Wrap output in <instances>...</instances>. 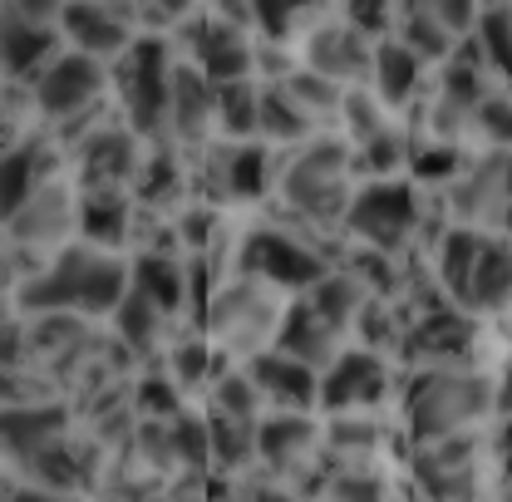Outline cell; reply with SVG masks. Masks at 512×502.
<instances>
[{"instance_id":"6","label":"cell","mask_w":512,"mask_h":502,"mask_svg":"<svg viewBox=\"0 0 512 502\" xmlns=\"http://www.w3.org/2000/svg\"><path fill=\"white\" fill-rule=\"evenodd\" d=\"M30 94H35V109H40L45 128L69 148L104 109H114V64L64 45L50 60V69L30 84Z\"/></svg>"},{"instance_id":"33","label":"cell","mask_w":512,"mask_h":502,"mask_svg":"<svg viewBox=\"0 0 512 502\" xmlns=\"http://www.w3.org/2000/svg\"><path fill=\"white\" fill-rule=\"evenodd\" d=\"M473 148H512V84H498L473 114Z\"/></svg>"},{"instance_id":"10","label":"cell","mask_w":512,"mask_h":502,"mask_svg":"<svg viewBox=\"0 0 512 502\" xmlns=\"http://www.w3.org/2000/svg\"><path fill=\"white\" fill-rule=\"evenodd\" d=\"M281 153L286 148H271L266 138H212L192 158V188L227 212L256 207L276 192Z\"/></svg>"},{"instance_id":"20","label":"cell","mask_w":512,"mask_h":502,"mask_svg":"<svg viewBox=\"0 0 512 502\" xmlns=\"http://www.w3.org/2000/svg\"><path fill=\"white\" fill-rule=\"evenodd\" d=\"M252 375L256 394L266 409H286V414H320V370H311L306 360L286 355V350H261L252 360H242Z\"/></svg>"},{"instance_id":"8","label":"cell","mask_w":512,"mask_h":502,"mask_svg":"<svg viewBox=\"0 0 512 502\" xmlns=\"http://www.w3.org/2000/svg\"><path fill=\"white\" fill-rule=\"evenodd\" d=\"M424 232H429V212H424V188L414 178H365L340 222L345 242L389 251V256L424 247Z\"/></svg>"},{"instance_id":"1","label":"cell","mask_w":512,"mask_h":502,"mask_svg":"<svg viewBox=\"0 0 512 502\" xmlns=\"http://www.w3.org/2000/svg\"><path fill=\"white\" fill-rule=\"evenodd\" d=\"M133 286L128 251H109L94 242H69L55 251L30 281L10 291L15 315H84V320H109Z\"/></svg>"},{"instance_id":"11","label":"cell","mask_w":512,"mask_h":502,"mask_svg":"<svg viewBox=\"0 0 512 502\" xmlns=\"http://www.w3.org/2000/svg\"><path fill=\"white\" fill-rule=\"evenodd\" d=\"M448 222L512 237V148H473L468 168L444 188Z\"/></svg>"},{"instance_id":"36","label":"cell","mask_w":512,"mask_h":502,"mask_svg":"<svg viewBox=\"0 0 512 502\" xmlns=\"http://www.w3.org/2000/svg\"><path fill=\"white\" fill-rule=\"evenodd\" d=\"M69 0H5V15L30 20V25H60Z\"/></svg>"},{"instance_id":"12","label":"cell","mask_w":512,"mask_h":502,"mask_svg":"<svg viewBox=\"0 0 512 502\" xmlns=\"http://www.w3.org/2000/svg\"><path fill=\"white\" fill-rule=\"evenodd\" d=\"M148 148H153V143L128 124L119 109H104L64 153H69V173H74L79 188H128L133 192Z\"/></svg>"},{"instance_id":"25","label":"cell","mask_w":512,"mask_h":502,"mask_svg":"<svg viewBox=\"0 0 512 502\" xmlns=\"http://www.w3.org/2000/svg\"><path fill=\"white\" fill-rule=\"evenodd\" d=\"M173 325H178L173 315L163 311L158 301H148L143 291H133V286H128L124 301H119V311L109 315L114 340L124 345L138 365H153V355H168V345L178 340V335H173Z\"/></svg>"},{"instance_id":"31","label":"cell","mask_w":512,"mask_h":502,"mask_svg":"<svg viewBox=\"0 0 512 502\" xmlns=\"http://www.w3.org/2000/svg\"><path fill=\"white\" fill-rule=\"evenodd\" d=\"M473 40L483 45V60L498 84H512V0H483Z\"/></svg>"},{"instance_id":"28","label":"cell","mask_w":512,"mask_h":502,"mask_svg":"<svg viewBox=\"0 0 512 502\" xmlns=\"http://www.w3.org/2000/svg\"><path fill=\"white\" fill-rule=\"evenodd\" d=\"M316 133H325V128L296 104V94L281 79H261V138L271 148H301Z\"/></svg>"},{"instance_id":"13","label":"cell","mask_w":512,"mask_h":502,"mask_svg":"<svg viewBox=\"0 0 512 502\" xmlns=\"http://www.w3.org/2000/svg\"><path fill=\"white\" fill-rule=\"evenodd\" d=\"M488 463H493V453H488V434H483V429L424 443V448H414V458H409L424 502H483Z\"/></svg>"},{"instance_id":"3","label":"cell","mask_w":512,"mask_h":502,"mask_svg":"<svg viewBox=\"0 0 512 502\" xmlns=\"http://www.w3.org/2000/svg\"><path fill=\"white\" fill-rule=\"evenodd\" d=\"M434 281L458 311L493 320L512 311V237H488L473 227H448L429 251Z\"/></svg>"},{"instance_id":"21","label":"cell","mask_w":512,"mask_h":502,"mask_svg":"<svg viewBox=\"0 0 512 502\" xmlns=\"http://www.w3.org/2000/svg\"><path fill=\"white\" fill-rule=\"evenodd\" d=\"M183 55V50H178ZM217 138V84L192 60H178L173 74V114H168V143L197 153Z\"/></svg>"},{"instance_id":"27","label":"cell","mask_w":512,"mask_h":502,"mask_svg":"<svg viewBox=\"0 0 512 502\" xmlns=\"http://www.w3.org/2000/svg\"><path fill=\"white\" fill-rule=\"evenodd\" d=\"M60 50H64L60 25H30V20L5 15V25H0V55H5V79L10 84H35Z\"/></svg>"},{"instance_id":"5","label":"cell","mask_w":512,"mask_h":502,"mask_svg":"<svg viewBox=\"0 0 512 502\" xmlns=\"http://www.w3.org/2000/svg\"><path fill=\"white\" fill-rule=\"evenodd\" d=\"M291 301H296V296H286V291H276V286H266V281L237 271V276H227L222 286H212L207 311H202V330H207V340H212L222 355H232V360L242 365V360H252V355L276 345Z\"/></svg>"},{"instance_id":"4","label":"cell","mask_w":512,"mask_h":502,"mask_svg":"<svg viewBox=\"0 0 512 502\" xmlns=\"http://www.w3.org/2000/svg\"><path fill=\"white\" fill-rule=\"evenodd\" d=\"M493 419V375L478 365H429L404 384V434L414 448L483 429Z\"/></svg>"},{"instance_id":"29","label":"cell","mask_w":512,"mask_h":502,"mask_svg":"<svg viewBox=\"0 0 512 502\" xmlns=\"http://www.w3.org/2000/svg\"><path fill=\"white\" fill-rule=\"evenodd\" d=\"M217 138H261V79L217 84Z\"/></svg>"},{"instance_id":"32","label":"cell","mask_w":512,"mask_h":502,"mask_svg":"<svg viewBox=\"0 0 512 502\" xmlns=\"http://www.w3.org/2000/svg\"><path fill=\"white\" fill-rule=\"evenodd\" d=\"M202 399H207V409H212V414L247 419V424H256V419L266 414V404H261V394H256L252 375H247V365H232V370H222V375L212 379V389H207Z\"/></svg>"},{"instance_id":"17","label":"cell","mask_w":512,"mask_h":502,"mask_svg":"<svg viewBox=\"0 0 512 502\" xmlns=\"http://www.w3.org/2000/svg\"><path fill=\"white\" fill-rule=\"evenodd\" d=\"M183 60H192L212 84H232V79H256V35L227 25L217 10H202L188 30L178 35Z\"/></svg>"},{"instance_id":"37","label":"cell","mask_w":512,"mask_h":502,"mask_svg":"<svg viewBox=\"0 0 512 502\" xmlns=\"http://www.w3.org/2000/svg\"><path fill=\"white\" fill-rule=\"evenodd\" d=\"M5 502H84V498L79 493H60V488H45V483H30V478H10Z\"/></svg>"},{"instance_id":"34","label":"cell","mask_w":512,"mask_h":502,"mask_svg":"<svg viewBox=\"0 0 512 502\" xmlns=\"http://www.w3.org/2000/svg\"><path fill=\"white\" fill-rule=\"evenodd\" d=\"M394 10H399V0H340V10L335 15H345L355 30H365L370 40H384L389 30H394Z\"/></svg>"},{"instance_id":"9","label":"cell","mask_w":512,"mask_h":502,"mask_svg":"<svg viewBox=\"0 0 512 502\" xmlns=\"http://www.w3.org/2000/svg\"><path fill=\"white\" fill-rule=\"evenodd\" d=\"M340 242H316V232H306V227L261 222V227L242 232L237 271L276 286V291H286V296H306L320 276L340 261Z\"/></svg>"},{"instance_id":"23","label":"cell","mask_w":512,"mask_h":502,"mask_svg":"<svg viewBox=\"0 0 512 502\" xmlns=\"http://www.w3.org/2000/svg\"><path fill=\"white\" fill-rule=\"evenodd\" d=\"M350 345H355V335H350L345 325H335L330 315H320L306 296L291 301V311L281 320V335H276V350L306 360L311 370H325V365H330L340 350H350Z\"/></svg>"},{"instance_id":"2","label":"cell","mask_w":512,"mask_h":502,"mask_svg":"<svg viewBox=\"0 0 512 502\" xmlns=\"http://www.w3.org/2000/svg\"><path fill=\"white\" fill-rule=\"evenodd\" d=\"M360 188V173H355V148L340 128H325L316 138H306L301 148H286L281 153V173H276V202L281 212L316 232V237H340V222H345V207Z\"/></svg>"},{"instance_id":"16","label":"cell","mask_w":512,"mask_h":502,"mask_svg":"<svg viewBox=\"0 0 512 502\" xmlns=\"http://www.w3.org/2000/svg\"><path fill=\"white\" fill-rule=\"evenodd\" d=\"M325 448V419L320 414H286V409H266L256 419V468L271 478L296 483L306 468L320 463Z\"/></svg>"},{"instance_id":"26","label":"cell","mask_w":512,"mask_h":502,"mask_svg":"<svg viewBox=\"0 0 512 502\" xmlns=\"http://www.w3.org/2000/svg\"><path fill=\"white\" fill-rule=\"evenodd\" d=\"M429 69L434 64L419 60L404 40H394V35H384L375 40V64H370V89L380 94L384 104L394 109V114H404V109H414L419 104V94L429 89Z\"/></svg>"},{"instance_id":"19","label":"cell","mask_w":512,"mask_h":502,"mask_svg":"<svg viewBox=\"0 0 512 502\" xmlns=\"http://www.w3.org/2000/svg\"><path fill=\"white\" fill-rule=\"evenodd\" d=\"M296 50H301V64H306V69H316V74L345 84V89L370 84L375 40H370L365 30H355L345 15H325V20H316V25L296 40Z\"/></svg>"},{"instance_id":"7","label":"cell","mask_w":512,"mask_h":502,"mask_svg":"<svg viewBox=\"0 0 512 502\" xmlns=\"http://www.w3.org/2000/svg\"><path fill=\"white\" fill-rule=\"evenodd\" d=\"M178 60L183 55H178V40L173 35H138L124 55L114 60V109L148 143H168Z\"/></svg>"},{"instance_id":"35","label":"cell","mask_w":512,"mask_h":502,"mask_svg":"<svg viewBox=\"0 0 512 502\" xmlns=\"http://www.w3.org/2000/svg\"><path fill=\"white\" fill-rule=\"evenodd\" d=\"M242 502H311V498H301L286 478H271V473H247L242 478Z\"/></svg>"},{"instance_id":"30","label":"cell","mask_w":512,"mask_h":502,"mask_svg":"<svg viewBox=\"0 0 512 502\" xmlns=\"http://www.w3.org/2000/svg\"><path fill=\"white\" fill-rule=\"evenodd\" d=\"M291 94H296V104L316 119L320 128H340V109H345V84H335V79H325V74H316V69H291L286 79H281Z\"/></svg>"},{"instance_id":"24","label":"cell","mask_w":512,"mask_h":502,"mask_svg":"<svg viewBox=\"0 0 512 502\" xmlns=\"http://www.w3.org/2000/svg\"><path fill=\"white\" fill-rule=\"evenodd\" d=\"M133 227H138V197L128 188H79V242L128 251Z\"/></svg>"},{"instance_id":"15","label":"cell","mask_w":512,"mask_h":502,"mask_svg":"<svg viewBox=\"0 0 512 502\" xmlns=\"http://www.w3.org/2000/svg\"><path fill=\"white\" fill-rule=\"evenodd\" d=\"M389 389L394 360L355 340L320 370V414H375L389 404Z\"/></svg>"},{"instance_id":"14","label":"cell","mask_w":512,"mask_h":502,"mask_svg":"<svg viewBox=\"0 0 512 502\" xmlns=\"http://www.w3.org/2000/svg\"><path fill=\"white\" fill-rule=\"evenodd\" d=\"M5 237L15 251H30L40 261H50L55 251L79 242V183H74V173L50 178L30 202H20L5 217Z\"/></svg>"},{"instance_id":"22","label":"cell","mask_w":512,"mask_h":502,"mask_svg":"<svg viewBox=\"0 0 512 502\" xmlns=\"http://www.w3.org/2000/svg\"><path fill=\"white\" fill-rule=\"evenodd\" d=\"M74 399H35V404H5V453H10V468L35 458L40 448L60 443L74 434Z\"/></svg>"},{"instance_id":"39","label":"cell","mask_w":512,"mask_h":502,"mask_svg":"<svg viewBox=\"0 0 512 502\" xmlns=\"http://www.w3.org/2000/svg\"><path fill=\"white\" fill-rule=\"evenodd\" d=\"M128 502H178L168 488H158V493H148V498H128Z\"/></svg>"},{"instance_id":"38","label":"cell","mask_w":512,"mask_h":502,"mask_svg":"<svg viewBox=\"0 0 512 502\" xmlns=\"http://www.w3.org/2000/svg\"><path fill=\"white\" fill-rule=\"evenodd\" d=\"M493 419H512V360L493 375Z\"/></svg>"},{"instance_id":"18","label":"cell","mask_w":512,"mask_h":502,"mask_svg":"<svg viewBox=\"0 0 512 502\" xmlns=\"http://www.w3.org/2000/svg\"><path fill=\"white\" fill-rule=\"evenodd\" d=\"M60 30L69 50H84L94 60L114 64L143 35L138 30V0H69Z\"/></svg>"}]
</instances>
